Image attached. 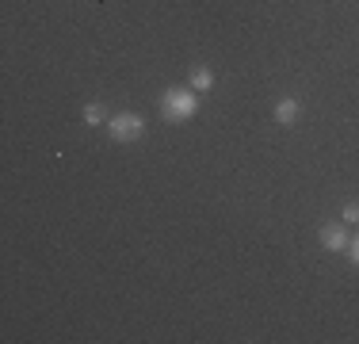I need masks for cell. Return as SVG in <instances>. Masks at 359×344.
Returning a JSON list of instances; mask_svg holds the SVG:
<instances>
[{
	"instance_id": "3957f363",
	"label": "cell",
	"mask_w": 359,
	"mask_h": 344,
	"mask_svg": "<svg viewBox=\"0 0 359 344\" xmlns=\"http://www.w3.org/2000/svg\"><path fill=\"white\" fill-rule=\"evenodd\" d=\"M298 115H302V103H298L294 96H287V100L276 103V123H279V126H294Z\"/></svg>"
},
{
	"instance_id": "5b68a950",
	"label": "cell",
	"mask_w": 359,
	"mask_h": 344,
	"mask_svg": "<svg viewBox=\"0 0 359 344\" xmlns=\"http://www.w3.org/2000/svg\"><path fill=\"white\" fill-rule=\"evenodd\" d=\"M191 88H195V92H210V88H215V73H210L207 65L191 69Z\"/></svg>"
},
{
	"instance_id": "8992f818",
	"label": "cell",
	"mask_w": 359,
	"mask_h": 344,
	"mask_svg": "<svg viewBox=\"0 0 359 344\" xmlns=\"http://www.w3.org/2000/svg\"><path fill=\"white\" fill-rule=\"evenodd\" d=\"M104 123V107H100V103H88V107H84V126H100Z\"/></svg>"
},
{
	"instance_id": "277c9868",
	"label": "cell",
	"mask_w": 359,
	"mask_h": 344,
	"mask_svg": "<svg viewBox=\"0 0 359 344\" xmlns=\"http://www.w3.org/2000/svg\"><path fill=\"white\" fill-rule=\"evenodd\" d=\"M321 245L329 249V253H340V249H348V234H344V226H321Z\"/></svg>"
},
{
	"instance_id": "7a4b0ae2",
	"label": "cell",
	"mask_w": 359,
	"mask_h": 344,
	"mask_svg": "<svg viewBox=\"0 0 359 344\" xmlns=\"http://www.w3.org/2000/svg\"><path fill=\"white\" fill-rule=\"evenodd\" d=\"M107 131L115 142H138V138L145 134V119L134 115V111H118V115L107 119Z\"/></svg>"
},
{
	"instance_id": "52a82bcc",
	"label": "cell",
	"mask_w": 359,
	"mask_h": 344,
	"mask_svg": "<svg viewBox=\"0 0 359 344\" xmlns=\"http://www.w3.org/2000/svg\"><path fill=\"white\" fill-rule=\"evenodd\" d=\"M344 222H359V203H348L344 206Z\"/></svg>"
},
{
	"instance_id": "ba28073f",
	"label": "cell",
	"mask_w": 359,
	"mask_h": 344,
	"mask_svg": "<svg viewBox=\"0 0 359 344\" xmlns=\"http://www.w3.org/2000/svg\"><path fill=\"white\" fill-rule=\"evenodd\" d=\"M348 253H352V260L359 264V237H355V241H348Z\"/></svg>"
},
{
	"instance_id": "6da1fadb",
	"label": "cell",
	"mask_w": 359,
	"mask_h": 344,
	"mask_svg": "<svg viewBox=\"0 0 359 344\" xmlns=\"http://www.w3.org/2000/svg\"><path fill=\"white\" fill-rule=\"evenodd\" d=\"M161 111H165L168 123H184L199 111V100H195V88H168L161 96Z\"/></svg>"
}]
</instances>
